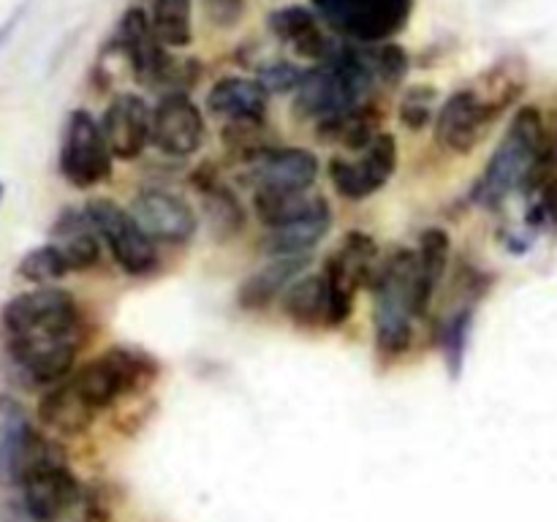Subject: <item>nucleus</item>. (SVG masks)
I'll return each mask as SVG.
<instances>
[{"label":"nucleus","mask_w":557,"mask_h":522,"mask_svg":"<svg viewBox=\"0 0 557 522\" xmlns=\"http://www.w3.org/2000/svg\"><path fill=\"white\" fill-rule=\"evenodd\" d=\"M85 343V310L65 288H30L0 308V348L22 384L54 386L69 378Z\"/></svg>","instance_id":"obj_1"},{"label":"nucleus","mask_w":557,"mask_h":522,"mask_svg":"<svg viewBox=\"0 0 557 522\" xmlns=\"http://www.w3.org/2000/svg\"><path fill=\"white\" fill-rule=\"evenodd\" d=\"M555 169H557V136H555ZM555 177H557V172H553Z\"/></svg>","instance_id":"obj_36"},{"label":"nucleus","mask_w":557,"mask_h":522,"mask_svg":"<svg viewBox=\"0 0 557 522\" xmlns=\"http://www.w3.org/2000/svg\"><path fill=\"white\" fill-rule=\"evenodd\" d=\"M150 25L166 49H185L194 38L190 0H152Z\"/></svg>","instance_id":"obj_28"},{"label":"nucleus","mask_w":557,"mask_h":522,"mask_svg":"<svg viewBox=\"0 0 557 522\" xmlns=\"http://www.w3.org/2000/svg\"><path fill=\"white\" fill-rule=\"evenodd\" d=\"M14 489L20 493L22 514L30 522H60L82 500L79 478L69 468L63 449L58 444L49 446L22 473L20 484Z\"/></svg>","instance_id":"obj_7"},{"label":"nucleus","mask_w":557,"mask_h":522,"mask_svg":"<svg viewBox=\"0 0 557 522\" xmlns=\"http://www.w3.org/2000/svg\"><path fill=\"white\" fill-rule=\"evenodd\" d=\"M381 112L375 103H359V107L348 109V112L335 114V117L324 120V123L315 125L319 130V139L326 145H337L343 150L362 152L364 147H370L375 141V136L381 134Z\"/></svg>","instance_id":"obj_23"},{"label":"nucleus","mask_w":557,"mask_h":522,"mask_svg":"<svg viewBox=\"0 0 557 522\" xmlns=\"http://www.w3.org/2000/svg\"><path fill=\"white\" fill-rule=\"evenodd\" d=\"M161 362L139 346H109L87 359L69 378L49 386L38 402V419L54 435H82L101 411L152 386Z\"/></svg>","instance_id":"obj_2"},{"label":"nucleus","mask_w":557,"mask_h":522,"mask_svg":"<svg viewBox=\"0 0 557 522\" xmlns=\"http://www.w3.org/2000/svg\"><path fill=\"white\" fill-rule=\"evenodd\" d=\"M16 272H20V277H25V281L38 283V286H49V283L54 281H63V277L71 275L74 270H71L63 250H60L54 243H47L27 250V253L20 259Z\"/></svg>","instance_id":"obj_30"},{"label":"nucleus","mask_w":557,"mask_h":522,"mask_svg":"<svg viewBox=\"0 0 557 522\" xmlns=\"http://www.w3.org/2000/svg\"><path fill=\"white\" fill-rule=\"evenodd\" d=\"M435 90L430 85H413L400 101V123L411 130H422L433 120Z\"/></svg>","instance_id":"obj_32"},{"label":"nucleus","mask_w":557,"mask_h":522,"mask_svg":"<svg viewBox=\"0 0 557 522\" xmlns=\"http://www.w3.org/2000/svg\"><path fill=\"white\" fill-rule=\"evenodd\" d=\"M139 226L150 234L156 243L163 245H185L194 239L199 217L194 207L183 196L163 188H145L136 194L134 207H131Z\"/></svg>","instance_id":"obj_15"},{"label":"nucleus","mask_w":557,"mask_h":522,"mask_svg":"<svg viewBox=\"0 0 557 522\" xmlns=\"http://www.w3.org/2000/svg\"><path fill=\"white\" fill-rule=\"evenodd\" d=\"M359 54H362L364 69L370 71L375 85L397 87L408 74V54L400 44L384 41V44H357Z\"/></svg>","instance_id":"obj_29"},{"label":"nucleus","mask_w":557,"mask_h":522,"mask_svg":"<svg viewBox=\"0 0 557 522\" xmlns=\"http://www.w3.org/2000/svg\"><path fill=\"white\" fill-rule=\"evenodd\" d=\"M555 166V141L536 107H520L490 156L482 177L473 183L471 201L479 207H498L509 196L539 190Z\"/></svg>","instance_id":"obj_3"},{"label":"nucleus","mask_w":557,"mask_h":522,"mask_svg":"<svg viewBox=\"0 0 557 522\" xmlns=\"http://www.w3.org/2000/svg\"><path fill=\"white\" fill-rule=\"evenodd\" d=\"M332 228V207L330 201H321L310 215H305L302 221L292 223V226L275 228V232L267 234V253L272 256H308L321 239L330 234Z\"/></svg>","instance_id":"obj_26"},{"label":"nucleus","mask_w":557,"mask_h":522,"mask_svg":"<svg viewBox=\"0 0 557 522\" xmlns=\"http://www.w3.org/2000/svg\"><path fill=\"white\" fill-rule=\"evenodd\" d=\"M270 107V92L259 79L245 76H223L207 92V109L218 117L234 120H264Z\"/></svg>","instance_id":"obj_21"},{"label":"nucleus","mask_w":557,"mask_h":522,"mask_svg":"<svg viewBox=\"0 0 557 522\" xmlns=\"http://www.w3.org/2000/svg\"><path fill=\"white\" fill-rule=\"evenodd\" d=\"M397 169V139L392 134H379L370 147L357 158L335 156L326 163L330 183L343 199L364 201L379 194Z\"/></svg>","instance_id":"obj_11"},{"label":"nucleus","mask_w":557,"mask_h":522,"mask_svg":"<svg viewBox=\"0 0 557 522\" xmlns=\"http://www.w3.org/2000/svg\"><path fill=\"white\" fill-rule=\"evenodd\" d=\"M370 288H373L375 351L386 362H395L411 351L413 324L417 319H424L419 308L417 253L408 248L392 250L389 259L379 264Z\"/></svg>","instance_id":"obj_4"},{"label":"nucleus","mask_w":557,"mask_h":522,"mask_svg":"<svg viewBox=\"0 0 557 522\" xmlns=\"http://www.w3.org/2000/svg\"><path fill=\"white\" fill-rule=\"evenodd\" d=\"M319 20L351 44H384L400 36L413 0H310Z\"/></svg>","instance_id":"obj_6"},{"label":"nucleus","mask_w":557,"mask_h":522,"mask_svg":"<svg viewBox=\"0 0 557 522\" xmlns=\"http://www.w3.org/2000/svg\"><path fill=\"white\" fill-rule=\"evenodd\" d=\"M379 264V243L364 232H348L326 256L321 275L330 291V326H343L351 319L359 291L373 283Z\"/></svg>","instance_id":"obj_8"},{"label":"nucleus","mask_w":557,"mask_h":522,"mask_svg":"<svg viewBox=\"0 0 557 522\" xmlns=\"http://www.w3.org/2000/svg\"><path fill=\"white\" fill-rule=\"evenodd\" d=\"M308 256H272L270 264L256 270L248 281L239 286L237 302L243 310H264L275 302L281 294L292 288L294 281L308 270Z\"/></svg>","instance_id":"obj_20"},{"label":"nucleus","mask_w":557,"mask_h":522,"mask_svg":"<svg viewBox=\"0 0 557 522\" xmlns=\"http://www.w3.org/2000/svg\"><path fill=\"white\" fill-rule=\"evenodd\" d=\"M283 313L305 330L330 326V291L321 272L302 275L283 294Z\"/></svg>","instance_id":"obj_27"},{"label":"nucleus","mask_w":557,"mask_h":522,"mask_svg":"<svg viewBox=\"0 0 557 522\" xmlns=\"http://www.w3.org/2000/svg\"><path fill=\"white\" fill-rule=\"evenodd\" d=\"M52 444L33 427L14 397L0 395V487H16L22 473Z\"/></svg>","instance_id":"obj_13"},{"label":"nucleus","mask_w":557,"mask_h":522,"mask_svg":"<svg viewBox=\"0 0 557 522\" xmlns=\"http://www.w3.org/2000/svg\"><path fill=\"white\" fill-rule=\"evenodd\" d=\"M101 243H107L114 264L131 277H145L158 270L156 239L139 226L134 212L112 199H92L85 207Z\"/></svg>","instance_id":"obj_9"},{"label":"nucleus","mask_w":557,"mask_h":522,"mask_svg":"<svg viewBox=\"0 0 557 522\" xmlns=\"http://www.w3.org/2000/svg\"><path fill=\"white\" fill-rule=\"evenodd\" d=\"M205 114L188 92H169L152 109V147L169 158H188L205 145Z\"/></svg>","instance_id":"obj_14"},{"label":"nucleus","mask_w":557,"mask_h":522,"mask_svg":"<svg viewBox=\"0 0 557 522\" xmlns=\"http://www.w3.org/2000/svg\"><path fill=\"white\" fill-rule=\"evenodd\" d=\"M267 27H270V33L283 47H288L302 60L324 63L326 54L335 47L326 38L319 14L305 9V5H281V9H275L267 16Z\"/></svg>","instance_id":"obj_18"},{"label":"nucleus","mask_w":557,"mask_h":522,"mask_svg":"<svg viewBox=\"0 0 557 522\" xmlns=\"http://www.w3.org/2000/svg\"><path fill=\"white\" fill-rule=\"evenodd\" d=\"M49 237L63 250L74 272L92 270L101 261V237H98L96 226H92L85 210L69 207V210L60 212L58 221L52 223Z\"/></svg>","instance_id":"obj_22"},{"label":"nucleus","mask_w":557,"mask_h":522,"mask_svg":"<svg viewBox=\"0 0 557 522\" xmlns=\"http://www.w3.org/2000/svg\"><path fill=\"white\" fill-rule=\"evenodd\" d=\"M20 16H22V11H14V14H11L9 20H5L3 25H0V49H3L5 41H9V38H11V33H14L16 22H20Z\"/></svg>","instance_id":"obj_35"},{"label":"nucleus","mask_w":557,"mask_h":522,"mask_svg":"<svg viewBox=\"0 0 557 522\" xmlns=\"http://www.w3.org/2000/svg\"><path fill=\"white\" fill-rule=\"evenodd\" d=\"M319 158L305 147H275L261 152L256 161H250L256 188H277V190H310V185L319 177Z\"/></svg>","instance_id":"obj_17"},{"label":"nucleus","mask_w":557,"mask_h":522,"mask_svg":"<svg viewBox=\"0 0 557 522\" xmlns=\"http://www.w3.org/2000/svg\"><path fill=\"white\" fill-rule=\"evenodd\" d=\"M107 54H120L139 85L152 87V90H166L163 96L185 92L201 74L196 60L174 58L172 49L158 41L150 16L136 5L123 11L112 38L107 41Z\"/></svg>","instance_id":"obj_5"},{"label":"nucleus","mask_w":557,"mask_h":522,"mask_svg":"<svg viewBox=\"0 0 557 522\" xmlns=\"http://www.w3.org/2000/svg\"><path fill=\"white\" fill-rule=\"evenodd\" d=\"M417 286H419V308L422 313H430V304H433L435 291H438L441 281L446 277L451 261V243L449 234L444 228L433 226L428 232H422L417 245Z\"/></svg>","instance_id":"obj_24"},{"label":"nucleus","mask_w":557,"mask_h":522,"mask_svg":"<svg viewBox=\"0 0 557 522\" xmlns=\"http://www.w3.org/2000/svg\"><path fill=\"white\" fill-rule=\"evenodd\" d=\"M471 332H473V302L457 308L455 313L441 324V351H444L446 364H449V373L455 375V378L462 373V364H466Z\"/></svg>","instance_id":"obj_31"},{"label":"nucleus","mask_w":557,"mask_h":522,"mask_svg":"<svg viewBox=\"0 0 557 522\" xmlns=\"http://www.w3.org/2000/svg\"><path fill=\"white\" fill-rule=\"evenodd\" d=\"M305 71L297 69L288 60H272L259 69V82L267 87V92H294L302 82Z\"/></svg>","instance_id":"obj_33"},{"label":"nucleus","mask_w":557,"mask_h":522,"mask_svg":"<svg viewBox=\"0 0 557 522\" xmlns=\"http://www.w3.org/2000/svg\"><path fill=\"white\" fill-rule=\"evenodd\" d=\"M190 188L199 194V201L205 207V215L210 221L212 234H218V237H232V234L243 232V204H239L234 190L228 188V183L218 174V169L212 163H199L190 172Z\"/></svg>","instance_id":"obj_19"},{"label":"nucleus","mask_w":557,"mask_h":522,"mask_svg":"<svg viewBox=\"0 0 557 522\" xmlns=\"http://www.w3.org/2000/svg\"><path fill=\"white\" fill-rule=\"evenodd\" d=\"M498 117L500 114L473 87H462L441 103L435 117V139L444 150L468 156L482 145Z\"/></svg>","instance_id":"obj_12"},{"label":"nucleus","mask_w":557,"mask_h":522,"mask_svg":"<svg viewBox=\"0 0 557 522\" xmlns=\"http://www.w3.org/2000/svg\"><path fill=\"white\" fill-rule=\"evenodd\" d=\"M201 5L215 27H234L245 14V0H201Z\"/></svg>","instance_id":"obj_34"},{"label":"nucleus","mask_w":557,"mask_h":522,"mask_svg":"<svg viewBox=\"0 0 557 522\" xmlns=\"http://www.w3.org/2000/svg\"><path fill=\"white\" fill-rule=\"evenodd\" d=\"M0 199H3V185H0Z\"/></svg>","instance_id":"obj_37"},{"label":"nucleus","mask_w":557,"mask_h":522,"mask_svg":"<svg viewBox=\"0 0 557 522\" xmlns=\"http://www.w3.org/2000/svg\"><path fill=\"white\" fill-rule=\"evenodd\" d=\"M324 201V196H315L310 190H277V188H256L253 190V212L267 232L292 226L302 221L305 215L315 210Z\"/></svg>","instance_id":"obj_25"},{"label":"nucleus","mask_w":557,"mask_h":522,"mask_svg":"<svg viewBox=\"0 0 557 522\" xmlns=\"http://www.w3.org/2000/svg\"><path fill=\"white\" fill-rule=\"evenodd\" d=\"M98 123L117 161H136L147 145H152V109H147V101L136 92L114 96Z\"/></svg>","instance_id":"obj_16"},{"label":"nucleus","mask_w":557,"mask_h":522,"mask_svg":"<svg viewBox=\"0 0 557 522\" xmlns=\"http://www.w3.org/2000/svg\"><path fill=\"white\" fill-rule=\"evenodd\" d=\"M114 156L103 139L101 123L87 109H74L65 120L60 141V174L74 188L87 190L112 177Z\"/></svg>","instance_id":"obj_10"}]
</instances>
